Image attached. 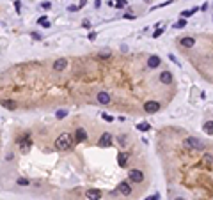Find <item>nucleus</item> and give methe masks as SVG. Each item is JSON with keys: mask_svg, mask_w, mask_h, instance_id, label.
I'll return each instance as SVG.
<instances>
[{"mask_svg": "<svg viewBox=\"0 0 213 200\" xmlns=\"http://www.w3.org/2000/svg\"><path fill=\"white\" fill-rule=\"evenodd\" d=\"M71 145H73V140H71V135H69V133H62V135L55 140V147H57L59 151H68V149H71Z\"/></svg>", "mask_w": 213, "mask_h": 200, "instance_id": "nucleus-1", "label": "nucleus"}, {"mask_svg": "<svg viewBox=\"0 0 213 200\" xmlns=\"http://www.w3.org/2000/svg\"><path fill=\"white\" fill-rule=\"evenodd\" d=\"M185 144H187L188 147H192V149H197V151H203V149H204V144H203L199 138H196V136L187 138V140H185Z\"/></svg>", "mask_w": 213, "mask_h": 200, "instance_id": "nucleus-2", "label": "nucleus"}, {"mask_svg": "<svg viewBox=\"0 0 213 200\" xmlns=\"http://www.w3.org/2000/svg\"><path fill=\"white\" fill-rule=\"evenodd\" d=\"M32 145V140H30V135H23V138H20V149L21 152H27Z\"/></svg>", "mask_w": 213, "mask_h": 200, "instance_id": "nucleus-3", "label": "nucleus"}, {"mask_svg": "<svg viewBox=\"0 0 213 200\" xmlns=\"http://www.w3.org/2000/svg\"><path fill=\"white\" fill-rule=\"evenodd\" d=\"M128 175H130V181H133V183H142V181H144V174H142L140 170H137V168L130 170Z\"/></svg>", "mask_w": 213, "mask_h": 200, "instance_id": "nucleus-4", "label": "nucleus"}, {"mask_svg": "<svg viewBox=\"0 0 213 200\" xmlns=\"http://www.w3.org/2000/svg\"><path fill=\"white\" fill-rule=\"evenodd\" d=\"M144 110H146L148 113H156V112L160 110V103H158V101H148V103L144 105Z\"/></svg>", "mask_w": 213, "mask_h": 200, "instance_id": "nucleus-5", "label": "nucleus"}, {"mask_svg": "<svg viewBox=\"0 0 213 200\" xmlns=\"http://www.w3.org/2000/svg\"><path fill=\"white\" fill-rule=\"evenodd\" d=\"M75 140H76V144H82V142L87 140V133H85L84 128H78V129L75 131Z\"/></svg>", "mask_w": 213, "mask_h": 200, "instance_id": "nucleus-6", "label": "nucleus"}, {"mask_svg": "<svg viewBox=\"0 0 213 200\" xmlns=\"http://www.w3.org/2000/svg\"><path fill=\"white\" fill-rule=\"evenodd\" d=\"M85 197H87V200H100L101 199V191L100 190H87Z\"/></svg>", "mask_w": 213, "mask_h": 200, "instance_id": "nucleus-7", "label": "nucleus"}, {"mask_svg": "<svg viewBox=\"0 0 213 200\" xmlns=\"http://www.w3.org/2000/svg\"><path fill=\"white\" fill-rule=\"evenodd\" d=\"M66 66H68V60H66V58H57V60L53 62V69H55V71H64Z\"/></svg>", "mask_w": 213, "mask_h": 200, "instance_id": "nucleus-8", "label": "nucleus"}, {"mask_svg": "<svg viewBox=\"0 0 213 200\" xmlns=\"http://www.w3.org/2000/svg\"><path fill=\"white\" fill-rule=\"evenodd\" d=\"M101 147H108L110 144H112V136L108 135V133H103L101 136H100V142H98Z\"/></svg>", "mask_w": 213, "mask_h": 200, "instance_id": "nucleus-9", "label": "nucleus"}, {"mask_svg": "<svg viewBox=\"0 0 213 200\" xmlns=\"http://www.w3.org/2000/svg\"><path fill=\"white\" fill-rule=\"evenodd\" d=\"M119 191L123 193V195H130L132 193V186H130V183L128 181H121V184H119Z\"/></svg>", "mask_w": 213, "mask_h": 200, "instance_id": "nucleus-10", "label": "nucleus"}, {"mask_svg": "<svg viewBox=\"0 0 213 200\" xmlns=\"http://www.w3.org/2000/svg\"><path fill=\"white\" fill-rule=\"evenodd\" d=\"M160 82H162V83H165V85H171V83H172V74H171L169 71L160 73Z\"/></svg>", "mask_w": 213, "mask_h": 200, "instance_id": "nucleus-11", "label": "nucleus"}, {"mask_svg": "<svg viewBox=\"0 0 213 200\" xmlns=\"http://www.w3.org/2000/svg\"><path fill=\"white\" fill-rule=\"evenodd\" d=\"M148 66H149V69H155V67H158V66H160V57H156V55H151V57L148 58Z\"/></svg>", "mask_w": 213, "mask_h": 200, "instance_id": "nucleus-12", "label": "nucleus"}, {"mask_svg": "<svg viewBox=\"0 0 213 200\" xmlns=\"http://www.w3.org/2000/svg\"><path fill=\"white\" fill-rule=\"evenodd\" d=\"M180 44L185 46V48H192V46L196 44V39H194V37H183V39L180 41Z\"/></svg>", "mask_w": 213, "mask_h": 200, "instance_id": "nucleus-13", "label": "nucleus"}, {"mask_svg": "<svg viewBox=\"0 0 213 200\" xmlns=\"http://www.w3.org/2000/svg\"><path fill=\"white\" fill-rule=\"evenodd\" d=\"M98 103H101V105H108V103H110V96H108L107 92H100V94H98Z\"/></svg>", "mask_w": 213, "mask_h": 200, "instance_id": "nucleus-14", "label": "nucleus"}, {"mask_svg": "<svg viewBox=\"0 0 213 200\" xmlns=\"http://www.w3.org/2000/svg\"><path fill=\"white\" fill-rule=\"evenodd\" d=\"M2 106H4V108H7V110H16V106H18V105H16L12 99H4V101H2Z\"/></svg>", "mask_w": 213, "mask_h": 200, "instance_id": "nucleus-15", "label": "nucleus"}, {"mask_svg": "<svg viewBox=\"0 0 213 200\" xmlns=\"http://www.w3.org/2000/svg\"><path fill=\"white\" fill-rule=\"evenodd\" d=\"M117 163H119V167H126V163H128V154H126V152H121V154L117 156Z\"/></svg>", "mask_w": 213, "mask_h": 200, "instance_id": "nucleus-16", "label": "nucleus"}, {"mask_svg": "<svg viewBox=\"0 0 213 200\" xmlns=\"http://www.w3.org/2000/svg\"><path fill=\"white\" fill-rule=\"evenodd\" d=\"M204 131L208 133V135H213V121H208V122H204Z\"/></svg>", "mask_w": 213, "mask_h": 200, "instance_id": "nucleus-17", "label": "nucleus"}, {"mask_svg": "<svg viewBox=\"0 0 213 200\" xmlns=\"http://www.w3.org/2000/svg\"><path fill=\"white\" fill-rule=\"evenodd\" d=\"M137 129H140V131H149L151 126H149V122H139V124H137Z\"/></svg>", "mask_w": 213, "mask_h": 200, "instance_id": "nucleus-18", "label": "nucleus"}, {"mask_svg": "<svg viewBox=\"0 0 213 200\" xmlns=\"http://www.w3.org/2000/svg\"><path fill=\"white\" fill-rule=\"evenodd\" d=\"M196 12H197V7H194L192 11H183V12H181V16H183V19H187V18H190V16H192V14H196Z\"/></svg>", "mask_w": 213, "mask_h": 200, "instance_id": "nucleus-19", "label": "nucleus"}, {"mask_svg": "<svg viewBox=\"0 0 213 200\" xmlns=\"http://www.w3.org/2000/svg\"><path fill=\"white\" fill-rule=\"evenodd\" d=\"M66 115H68V112H66V110H59V112L55 113V117H57V119H64Z\"/></svg>", "mask_w": 213, "mask_h": 200, "instance_id": "nucleus-20", "label": "nucleus"}, {"mask_svg": "<svg viewBox=\"0 0 213 200\" xmlns=\"http://www.w3.org/2000/svg\"><path fill=\"white\" fill-rule=\"evenodd\" d=\"M18 186H28V179L20 177V179H18Z\"/></svg>", "mask_w": 213, "mask_h": 200, "instance_id": "nucleus-21", "label": "nucleus"}, {"mask_svg": "<svg viewBox=\"0 0 213 200\" xmlns=\"http://www.w3.org/2000/svg\"><path fill=\"white\" fill-rule=\"evenodd\" d=\"M185 25H187V21H185V19H180V21H176V23H174V27H176V28H183Z\"/></svg>", "mask_w": 213, "mask_h": 200, "instance_id": "nucleus-22", "label": "nucleus"}, {"mask_svg": "<svg viewBox=\"0 0 213 200\" xmlns=\"http://www.w3.org/2000/svg\"><path fill=\"white\" fill-rule=\"evenodd\" d=\"M116 7H119V9L126 7V0H116Z\"/></svg>", "mask_w": 213, "mask_h": 200, "instance_id": "nucleus-23", "label": "nucleus"}, {"mask_svg": "<svg viewBox=\"0 0 213 200\" xmlns=\"http://www.w3.org/2000/svg\"><path fill=\"white\" fill-rule=\"evenodd\" d=\"M14 9H16V12H18V14L21 12V5H20V0H14Z\"/></svg>", "mask_w": 213, "mask_h": 200, "instance_id": "nucleus-24", "label": "nucleus"}, {"mask_svg": "<svg viewBox=\"0 0 213 200\" xmlns=\"http://www.w3.org/2000/svg\"><path fill=\"white\" fill-rule=\"evenodd\" d=\"M101 117H103L107 122H112V121H114V117H110V115H107V113H101Z\"/></svg>", "mask_w": 213, "mask_h": 200, "instance_id": "nucleus-25", "label": "nucleus"}, {"mask_svg": "<svg viewBox=\"0 0 213 200\" xmlns=\"http://www.w3.org/2000/svg\"><path fill=\"white\" fill-rule=\"evenodd\" d=\"M41 7H43V9H50V7H52V2H43Z\"/></svg>", "mask_w": 213, "mask_h": 200, "instance_id": "nucleus-26", "label": "nucleus"}, {"mask_svg": "<svg viewBox=\"0 0 213 200\" xmlns=\"http://www.w3.org/2000/svg\"><path fill=\"white\" fill-rule=\"evenodd\" d=\"M162 32H164V28H158V30H155L153 37H160V35H162Z\"/></svg>", "mask_w": 213, "mask_h": 200, "instance_id": "nucleus-27", "label": "nucleus"}, {"mask_svg": "<svg viewBox=\"0 0 213 200\" xmlns=\"http://www.w3.org/2000/svg\"><path fill=\"white\" fill-rule=\"evenodd\" d=\"M68 11H69V12H75V11H78V5H69Z\"/></svg>", "mask_w": 213, "mask_h": 200, "instance_id": "nucleus-28", "label": "nucleus"}, {"mask_svg": "<svg viewBox=\"0 0 213 200\" xmlns=\"http://www.w3.org/2000/svg\"><path fill=\"white\" fill-rule=\"evenodd\" d=\"M44 21H48V19H46V16H39V19H37V23H39V25H43Z\"/></svg>", "mask_w": 213, "mask_h": 200, "instance_id": "nucleus-29", "label": "nucleus"}, {"mask_svg": "<svg viewBox=\"0 0 213 200\" xmlns=\"http://www.w3.org/2000/svg\"><path fill=\"white\" fill-rule=\"evenodd\" d=\"M124 18H126V19H135V16H133L132 12H126V14H124Z\"/></svg>", "mask_w": 213, "mask_h": 200, "instance_id": "nucleus-30", "label": "nucleus"}, {"mask_svg": "<svg viewBox=\"0 0 213 200\" xmlns=\"http://www.w3.org/2000/svg\"><path fill=\"white\" fill-rule=\"evenodd\" d=\"M204 158H206V161H212V160H213V156L210 154V152H206V154H204Z\"/></svg>", "mask_w": 213, "mask_h": 200, "instance_id": "nucleus-31", "label": "nucleus"}, {"mask_svg": "<svg viewBox=\"0 0 213 200\" xmlns=\"http://www.w3.org/2000/svg\"><path fill=\"white\" fill-rule=\"evenodd\" d=\"M82 25H84L85 28H89V27H91V23H89V19H84V23H82Z\"/></svg>", "mask_w": 213, "mask_h": 200, "instance_id": "nucleus-32", "label": "nucleus"}, {"mask_svg": "<svg viewBox=\"0 0 213 200\" xmlns=\"http://www.w3.org/2000/svg\"><path fill=\"white\" fill-rule=\"evenodd\" d=\"M94 39H96V34H94V32H91V34H89V41H94Z\"/></svg>", "mask_w": 213, "mask_h": 200, "instance_id": "nucleus-33", "label": "nucleus"}, {"mask_svg": "<svg viewBox=\"0 0 213 200\" xmlns=\"http://www.w3.org/2000/svg\"><path fill=\"white\" fill-rule=\"evenodd\" d=\"M108 55H110L108 51H101V53H100V57H101V58H105V57H108Z\"/></svg>", "mask_w": 213, "mask_h": 200, "instance_id": "nucleus-34", "label": "nucleus"}, {"mask_svg": "<svg viewBox=\"0 0 213 200\" xmlns=\"http://www.w3.org/2000/svg\"><path fill=\"white\" fill-rule=\"evenodd\" d=\"M85 4H87V0H80V4H78V9H80V7H84Z\"/></svg>", "mask_w": 213, "mask_h": 200, "instance_id": "nucleus-35", "label": "nucleus"}, {"mask_svg": "<svg viewBox=\"0 0 213 200\" xmlns=\"http://www.w3.org/2000/svg\"><path fill=\"white\" fill-rule=\"evenodd\" d=\"M160 199V195H153V197H149V199H146V200H158Z\"/></svg>", "mask_w": 213, "mask_h": 200, "instance_id": "nucleus-36", "label": "nucleus"}, {"mask_svg": "<svg viewBox=\"0 0 213 200\" xmlns=\"http://www.w3.org/2000/svg\"><path fill=\"white\" fill-rule=\"evenodd\" d=\"M100 5H101V0H96V2H94V7H100Z\"/></svg>", "mask_w": 213, "mask_h": 200, "instance_id": "nucleus-37", "label": "nucleus"}, {"mask_svg": "<svg viewBox=\"0 0 213 200\" xmlns=\"http://www.w3.org/2000/svg\"><path fill=\"white\" fill-rule=\"evenodd\" d=\"M176 200H183V199H176Z\"/></svg>", "mask_w": 213, "mask_h": 200, "instance_id": "nucleus-38", "label": "nucleus"}]
</instances>
